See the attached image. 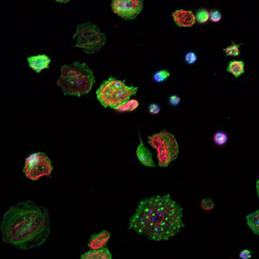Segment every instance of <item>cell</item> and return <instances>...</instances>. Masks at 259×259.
<instances>
[{
	"mask_svg": "<svg viewBox=\"0 0 259 259\" xmlns=\"http://www.w3.org/2000/svg\"><path fill=\"white\" fill-rule=\"evenodd\" d=\"M0 230L7 244L25 250L39 247L51 232L48 210L30 200L19 202L5 212Z\"/></svg>",
	"mask_w": 259,
	"mask_h": 259,
	"instance_id": "cell-1",
	"label": "cell"
},
{
	"mask_svg": "<svg viewBox=\"0 0 259 259\" xmlns=\"http://www.w3.org/2000/svg\"><path fill=\"white\" fill-rule=\"evenodd\" d=\"M181 205L169 194L142 199L128 222V228L151 240H167L184 227Z\"/></svg>",
	"mask_w": 259,
	"mask_h": 259,
	"instance_id": "cell-2",
	"label": "cell"
},
{
	"mask_svg": "<svg viewBox=\"0 0 259 259\" xmlns=\"http://www.w3.org/2000/svg\"><path fill=\"white\" fill-rule=\"evenodd\" d=\"M95 83L93 70L85 63L78 61L62 66L57 81L64 95L77 97L89 93Z\"/></svg>",
	"mask_w": 259,
	"mask_h": 259,
	"instance_id": "cell-3",
	"label": "cell"
},
{
	"mask_svg": "<svg viewBox=\"0 0 259 259\" xmlns=\"http://www.w3.org/2000/svg\"><path fill=\"white\" fill-rule=\"evenodd\" d=\"M138 87L128 86L124 80L110 77L104 80L96 91L97 98L104 107L116 109L136 95Z\"/></svg>",
	"mask_w": 259,
	"mask_h": 259,
	"instance_id": "cell-4",
	"label": "cell"
},
{
	"mask_svg": "<svg viewBox=\"0 0 259 259\" xmlns=\"http://www.w3.org/2000/svg\"><path fill=\"white\" fill-rule=\"evenodd\" d=\"M148 142L157 152L158 165L166 167L175 160L179 153V146L173 134L162 131L148 136Z\"/></svg>",
	"mask_w": 259,
	"mask_h": 259,
	"instance_id": "cell-5",
	"label": "cell"
},
{
	"mask_svg": "<svg viewBox=\"0 0 259 259\" xmlns=\"http://www.w3.org/2000/svg\"><path fill=\"white\" fill-rule=\"evenodd\" d=\"M73 38L76 39L74 46L88 54L99 52L106 41V35L90 21L77 25Z\"/></svg>",
	"mask_w": 259,
	"mask_h": 259,
	"instance_id": "cell-6",
	"label": "cell"
},
{
	"mask_svg": "<svg viewBox=\"0 0 259 259\" xmlns=\"http://www.w3.org/2000/svg\"><path fill=\"white\" fill-rule=\"evenodd\" d=\"M53 166L50 158L42 152L30 154L25 159L23 172L25 176L36 181L44 176H50Z\"/></svg>",
	"mask_w": 259,
	"mask_h": 259,
	"instance_id": "cell-7",
	"label": "cell"
},
{
	"mask_svg": "<svg viewBox=\"0 0 259 259\" xmlns=\"http://www.w3.org/2000/svg\"><path fill=\"white\" fill-rule=\"evenodd\" d=\"M142 0H114L111 6L114 13L125 20H133L143 9Z\"/></svg>",
	"mask_w": 259,
	"mask_h": 259,
	"instance_id": "cell-8",
	"label": "cell"
},
{
	"mask_svg": "<svg viewBox=\"0 0 259 259\" xmlns=\"http://www.w3.org/2000/svg\"><path fill=\"white\" fill-rule=\"evenodd\" d=\"M175 23L180 27H190L196 22L195 15L190 10L178 9L172 13Z\"/></svg>",
	"mask_w": 259,
	"mask_h": 259,
	"instance_id": "cell-9",
	"label": "cell"
},
{
	"mask_svg": "<svg viewBox=\"0 0 259 259\" xmlns=\"http://www.w3.org/2000/svg\"><path fill=\"white\" fill-rule=\"evenodd\" d=\"M111 238V233L107 230L93 234L88 243L90 250H99L105 247Z\"/></svg>",
	"mask_w": 259,
	"mask_h": 259,
	"instance_id": "cell-10",
	"label": "cell"
},
{
	"mask_svg": "<svg viewBox=\"0 0 259 259\" xmlns=\"http://www.w3.org/2000/svg\"><path fill=\"white\" fill-rule=\"evenodd\" d=\"M139 138L140 143L136 151L137 158L143 165L156 167L152 153L144 144L140 136Z\"/></svg>",
	"mask_w": 259,
	"mask_h": 259,
	"instance_id": "cell-11",
	"label": "cell"
},
{
	"mask_svg": "<svg viewBox=\"0 0 259 259\" xmlns=\"http://www.w3.org/2000/svg\"><path fill=\"white\" fill-rule=\"evenodd\" d=\"M29 67L36 73H39L42 70L49 68L51 59L45 54L32 56L27 58Z\"/></svg>",
	"mask_w": 259,
	"mask_h": 259,
	"instance_id": "cell-12",
	"label": "cell"
},
{
	"mask_svg": "<svg viewBox=\"0 0 259 259\" xmlns=\"http://www.w3.org/2000/svg\"><path fill=\"white\" fill-rule=\"evenodd\" d=\"M80 259H112L109 249L105 247L99 250H90L82 253Z\"/></svg>",
	"mask_w": 259,
	"mask_h": 259,
	"instance_id": "cell-13",
	"label": "cell"
},
{
	"mask_svg": "<svg viewBox=\"0 0 259 259\" xmlns=\"http://www.w3.org/2000/svg\"><path fill=\"white\" fill-rule=\"evenodd\" d=\"M226 70L235 78H237L244 72L245 63L242 60H234L231 61L228 63Z\"/></svg>",
	"mask_w": 259,
	"mask_h": 259,
	"instance_id": "cell-14",
	"label": "cell"
},
{
	"mask_svg": "<svg viewBox=\"0 0 259 259\" xmlns=\"http://www.w3.org/2000/svg\"><path fill=\"white\" fill-rule=\"evenodd\" d=\"M246 220L250 229L255 234L259 236V209L248 214Z\"/></svg>",
	"mask_w": 259,
	"mask_h": 259,
	"instance_id": "cell-15",
	"label": "cell"
},
{
	"mask_svg": "<svg viewBox=\"0 0 259 259\" xmlns=\"http://www.w3.org/2000/svg\"><path fill=\"white\" fill-rule=\"evenodd\" d=\"M139 105V102L136 99L129 100L117 108L115 110L120 112H131L136 109Z\"/></svg>",
	"mask_w": 259,
	"mask_h": 259,
	"instance_id": "cell-16",
	"label": "cell"
},
{
	"mask_svg": "<svg viewBox=\"0 0 259 259\" xmlns=\"http://www.w3.org/2000/svg\"><path fill=\"white\" fill-rule=\"evenodd\" d=\"M232 44L229 46H228L225 48L223 49L224 51L226 56H233L237 57L240 54V51L239 50V47L243 44H237L235 43L233 41H232Z\"/></svg>",
	"mask_w": 259,
	"mask_h": 259,
	"instance_id": "cell-17",
	"label": "cell"
},
{
	"mask_svg": "<svg viewBox=\"0 0 259 259\" xmlns=\"http://www.w3.org/2000/svg\"><path fill=\"white\" fill-rule=\"evenodd\" d=\"M195 18L199 23H204L209 19V12L205 9H200L197 11Z\"/></svg>",
	"mask_w": 259,
	"mask_h": 259,
	"instance_id": "cell-18",
	"label": "cell"
},
{
	"mask_svg": "<svg viewBox=\"0 0 259 259\" xmlns=\"http://www.w3.org/2000/svg\"><path fill=\"white\" fill-rule=\"evenodd\" d=\"M170 75V72L167 69H161L153 75V79L156 82H162L168 78Z\"/></svg>",
	"mask_w": 259,
	"mask_h": 259,
	"instance_id": "cell-19",
	"label": "cell"
},
{
	"mask_svg": "<svg viewBox=\"0 0 259 259\" xmlns=\"http://www.w3.org/2000/svg\"><path fill=\"white\" fill-rule=\"evenodd\" d=\"M200 206L204 210H210L213 208L214 203L210 198H203L200 202Z\"/></svg>",
	"mask_w": 259,
	"mask_h": 259,
	"instance_id": "cell-20",
	"label": "cell"
},
{
	"mask_svg": "<svg viewBox=\"0 0 259 259\" xmlns=\"http://www.w3.org/2000/svg\"><path fill=\"white\" fill-rule=\"evenodd\" d=\"M222 18V14L218 10H212L209 12V19L213 22H218Z\"/></svg>",
	"mask_w": 259,
	"mask_h": 259,
	"instance_id": "cell-21",
	"label": "cell"
},
{
	"mask_svg": "<svg viewBox=\"0 0 259 259\" xmlns=\"http://www.w3.org/2000/svg\"><path fill=\"white\" fill-rule=\"evenodd\" d=\"M214 142L218 145H222L227 141L226 135L222 132L217 133L214 137Z\"/></svg>",
	"mask_w": 259,
	"mask_h": 259,
	"instance_id": "cell-22",
	"label": "cell"
},
{
	"mask_svg": "<svg viewBox=\"0 0 259 259\" xmlns=\"http://www.w3.org/2000/svg\"><path fill=\"white\" fill-rule=\"evenodd\" d=\"M185 60L188 64H192L197 60V56L194 52H189L186 54Z\"/></svg>",
	"mask_w": 259,
	"mask_h": 259,
	"instance_id": "cell-23",
	"label": "cell"
},
{
	"mask_svg": "<svg viewBox=\"0 0 259 259\" xmlns=\"http://www.w3.org/2000/svg\"><path fill=\"white\" fill-rule=\"evenodd\" d=\"M148 110L151 114H157L160 112V107L158 104L152 103L149 106Z\"/></svg>",
	"mask_w": 259,
	"mask_h": 259,
	"instance_id": "cell-24",
	"label": "cell"
},
{
	"mask_svg": "<svg viewBox=\"0 0 259 259\" xmlns=\"http://www.w3.org/2000/svg\"><path fill=\"white\" fill-rule=\"evenodd\" d=\"M251 256V252L247 249H243L239 253V257L241 259H248Z\"/></svg>",
	"mask_w": 259,
	"mask_h": 259,
	"instance_id": "cell-25",
	"label": "cell"
},
{
	"mask_svg": "<svg viewBox=\"0 0 259 259\" xmlns=\"http://www.w3.org/2000/svg\"><path fill=\"white\" fill-rule=\"evenodd\" d=\"M181 99L179 96L176 95L171 96L169 98V102L172 106H177L180 102Z\"/></svg>",
	"mask_w": 259,
	"mask_h": 259,
	"instance_id": "cell-26",
	"label": "cell"
},
{
	"mask_svg": "<svg viewBox=\"0 0 259 259\" xmlns=\"http://www.w3.org/2000/svg\"><path fill=\"white\" fill-rule=\"evenodd\" d=\"M256 191L257 193V195L259 198V179L257 181L256 183Z\"/></svg>",
	"mask_w": 259,
	"mask_h": 259,
	"instance_id": "cell-27",
	"label": "cell"
}]
</instances>
